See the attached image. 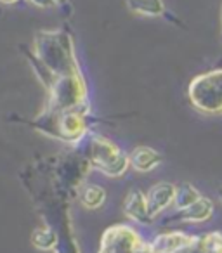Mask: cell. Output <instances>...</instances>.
Wrapping results in <instances>:
<instances>
[{"mask_svg":"<svg viewBox=\"0 0 222 253\" xmlns=\"http://www.w3.org/2000/svg\"><path fill=\"white\" fill-rule=\"evenodd\" d=\"M50 92V109L56 111H68V109H77L84 111L85 99H87V87L82 73H71L57 77ZM85 113V111H84Z\"/></svg>","mask_w":222,"mask_h":253,"instance_id":"cell-4","label":"cell"},{"mask_svg":"<svg viewBox=\"0 0 222 253\" xmlns=\"http://www.w3.org/2000/svg\"><path fill=\"white\" fill-rule=\"evenodd\" d=\"M54 2H56V5H57V4H64L66 0H54Z\"/></svg>","mask_w":222,"mask_h":253,"instance_id":"cell-20","label":"cell"},{"mask_svg":"<svg viewBox=\"0 0 222 253\" xmlns=\"http://www.w3.org/2000/svg\"><path fill=\"white\" fill-rule=\"evenodd\" d=\"M201 198L200 191L194 186L187 182H182L179 186H176V198H174V205H176L177 210H184V208L191 207L193 203H196Z\"/></svg>","mask_w":222,"mask_h":253,"instance_id":"cell-13","label":"cell"},{"mask_svg":"<svg viewBox=\"0 0 222 253\" xmlns=\"http://www.w3.org/2000/svg\"><path fill=\"white\" fill-rule=\"evenodd\" d=\"M104 200H106V193L99 186H87L84 189V194H82V203L87 208H90V210L99 208L104 203Z\"/></svg>","mask_w":222,"mask_h":253,"instance_id":"cell-15","label":"cell"},{"mask_svg":"<svg viewBox=\"0 0 222 253\" xmlns=\"http://www.w3.org/2000/svg\"><path fill=\"white\" fill-rule=\"evenodd\" d=\"M125 4L132 12L148 18H158L165 14L163 0H125Z\"/></svg>","mask_w":222,"mask_h":253,"instance_id":"cell-12","label":"cell"},{"mask_svg":"<svg viewBox=\"0 0 222 253\" xmlns=\"http://www.w3.org/2000/svg\"><path fill=\"white\" fill-rule=\"evenodd\" d=\"M35 125L40 132H45L52 137L75 142L80 141L85 134V113L77 109H68V111L50 109L47 115L40 116Z\"/></svg>","mask_w":222,"mask_h":253,"instance_id":"cell-3","label":"cell"},{"mask_svg":"<svg viewBox=\"0 0 222 253\" xmlns=\"http://www.w3.org/2000/svg\"><path fill=\"white\" fill-rule=\"evenodd\" d=\"M135 253H158V252H156V250L153 248L151 245H141V246H139V250H137Z\"/></svg>","mask_w":222,"mask_h":253,"instance_id":"cell-17","label":"cell"},{"mask_svg":"<svg viewBox=\"0 0 222 253\" xmlns=\"http://www.w3.org/2000/svg\"><path fill=\"white\" fill-rule=\"evenodd\" d=\"M176 198V186L170 182H158L149 189L148 196V210L151 217H156L158 213H162L169 205L174 203Z\"/></svg>","mask_w":222,"mask_h":253,"instance_id":"cell-7","label":"cell"},{"mask_svg":"<svg viewBox=\"0 0 222 253\" xmlns=\"http://www.w3.org/2000/svg\"><path fill=\"white\" fill-rule=\"evenodd\" d=\"M187 97L203 115H222V70L194 77L187 87Z\"/></svg>","mask_w":222,"mask_h":253,"instance_id":"cell-2","label":"cell"},{"mask_svg":"<svg viewBox=\"0 0 222 253\" xmlns=\"http://www.w3.org/2000/svg\"><path fill=\"white\" fill-rule=\"evenodd\" d=\"M32 241L37 248L44 250V252H49V250H54L57 245V238L50 229H37L32 234Z\"/></svg>","mask_w":222,"mask_h":253,"instance_id":"cell-14","label":"cell"},{"mask_svg":"<svg viewBox=\"0 0 222 253\" xmlns=\"http://www.w3.org/2000/svg\"><path fill=\"white\" fill-rule=\"evenodd\" d=\"M129 160H131L132 169L141 173H146L155 170L162 163V155L153 148H148V146H139L129 155Z\"/></svg>","mask_w":222,"mask_h":253,"instance_id":"cell-8","label":"cell"},{"mask_svg":"<svg viewBox=\"0 0 222 253\" xmlns=\"http://www.w3.org/2000/svg\"><path fill=\"white\" fill-rule=\"evenodd\" d=\"M33 52L56 77L80 71L75 57L73 40L64 30L39 32L33 40Z\"/></svg>","mask_w":222,"mask_h":253,"instance_id":"cell-1","label":"cell"},{"mask_svg":"<svg viewBox=\"0 0 222 253\" xmlns=\"http://www.w3.org/2000/svg\"><path fill=\"white\" fill-rule=\"evenodd\" d=\"M124 210L129 217L141 222V224H148L153 218L148 210V200H146V196L139 189H132L127 194L124 203Z\"/></svg>","mask_w":222,"mask_h":253,"instance_id":"cell-9","label":"cell"},{"mask_svg":"<svg viewBox=\"0 0 222 253\" xmlns=\"http://www.w3.org/2000/svg\"><path fill=\"white\" fill-rule=\"evenodd\" d=\"M217 196H219V200H221V203H222V187H219V191H217Z\"/></svg>","mask_w":222,"mask_h":253,"instance_id":"cell-19","label":"cell"},{"mask_svg":"<svg viewBox=\"0 0 222 253\" xmlns=\"http://www.w3.org/2000/svg\"><path fill=\"white\" fill-rule=\"evenodd\" d=\"M194 238L184 234V232H169V234H162L151 243V246L158 253H177L180 250L191 246Z\"/></svg>","mask_w":222,"mask_h":253,"instance_id":"cell-10","label":"cell"},{"mask_svg":"<svg viewBox=\"0 0 222 253\" xmlns=\"http://www.w3.org/2000/svg\"><path fill=\"white\" fill-rule=\"evenodd\" d=\"M89 160L90 163L109 177H120L131 167V160L120 151L117 144L101 135H94L89 142Z\"/></svg>","mask_w":222,"mask_h":253,"instance_id":"cell-5","label":"cell"},{"mask_svg":"<svg viewBox=\"0 0 222 253\" xmlns=\"http://www.w3.org/2000/svg\"><path fill=\"white\" fill-rule=\"evenodd\" d=\"M221 39H222V12H221Z\"/></svg>","mask_w":222,"mask_h":253,"instance_id":"cell-21","label":"cell"},{"mask_svg":"<svg viewBox=\"0 0 222 253\" xmlns=\"http://www.w3.org/2000/svg\"><path fill=\"white\" fill-rule=\"evenodd\" d=\"M2 4H7V5H12V4H18L19 0H0Z\"/></svg>","mask_w":222,"mask_h":253,"instance_id":"cell-18","label":"cell"},{"mask_svg":"<svg viewBox=\"0 0 222 253\" xmlns=\"http://www.w3.org/2000/svg\"><path fill=\"white\" fill-rule=\"evenodd\" d=\"M141 238L127 225H115L102 236L101 253H135L141 246Z\"/></svg>","mask_w":222,"mask_h":253,"instance_id":"cell-6","label":"cell"},{"mask_svg":"<svg viewBox=\"0 0 222 253\" xmlns=\"http://www.w3.org/2000/svg\"><path fill=\"white\" fill-rule=\"evenodd\" d=\"M214 213V203L208 198L201 196L196 203H193L191 207L179 210V213L176 215V220H182V222H205L212 217Z\"/></svg>","mask_w":222,"mask_h":253,"instance_id":"cell-11","label":"cell"},{"mask_svg":"<svg viewBox=\"0 0 222 253\" xmlns=\"http://www.w3.org/2000/svg\"><path fill=\"white\" fill-rule=\"evenodd\" d=\"M33 5H37V7H42V9H47V7H54L56 5V2L54 0H30Z\"/></svg>","mask_w":222,"mask_h":253,"instance_id":"cell-16","label":"cell"}]
</instances>
